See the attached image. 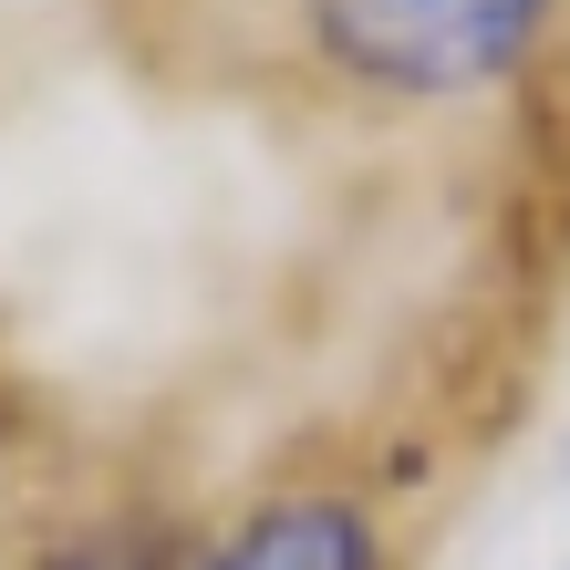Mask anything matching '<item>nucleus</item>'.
<instances>
[{
  "label": "nucleus",
  "mask_w": 570,
  "mask_h": 570,
  "mask_svg": "<svg viewBox=\"0 0 570 570\" xmlns=\"http://www.w3.org/2000/svg\"><path fill=\"white\" fill-rule=\"evenodd\" d=\"M560 0H301L312 52L384 105H466L540 52Z\"/></svg>",
  "instance_id": "1"
},
{
  "label": "nucleus",
  "mask_w": 570,
  "mask_h": 570,
  "mask_svg": "<svg viewBox=\"0 0 570 570\" xmlns=\"http://www.w3.org/2000/svg\"><path fill=\"white\" fill-rule=\"evenodd\" d=\"M187 570H384V529L343 488H281Z\"/></svg>",
  "instance_id": "2"
},
{
  "label": "nucleus",
  "mask_w": 570,
  "mask_h": 570,
  "mask_svg": "<svg viewBox=\"0 0 570 570\" xmlns=\"http://www.w3.org/2000/svg\"><path fill=\"white\" fill-rule=\"evenodd\" d=\"M42 570H156V540L146 529H83V540H62Z\"/></svg>",
  "instance_id": "3"
}]
</instances>
